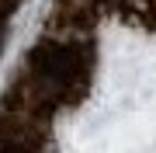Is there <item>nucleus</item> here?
Here are the masks:
<instances>
[{"instance_id":"nucleus-1","label":"nucleus","mask_w":156,"mask_h":153,"mask_svg":"<svg viewBox=\"0 0 156 153\" xmlns=\"http://www.w3.org/2000/svg\"><path fill=\"white\" fill-rule=\"evenodd\" d=\"M21 0H0V52L7 46V35H11V21H14V11Z\"/></svg>"}]
</instances>
